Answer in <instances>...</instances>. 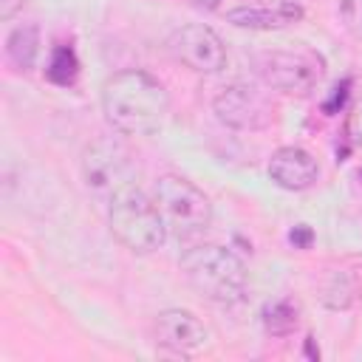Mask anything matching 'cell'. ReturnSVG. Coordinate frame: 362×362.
<instances>
[{"mask_svg": "<svg viewBox=\"0 0 362 362\" xmlns=\"http://www.w3.org/2000/svg\"><path fill=\"white\" fill-rule=\"evenodd\" d=\"M45 76L54 85H74L76 82V76H79V59H76V54H74L71 45H57L51 51Z\"/></svg>", "mask_w": 362, "mask_h": 362, "instance_id": "14", "label": "cell"}, {"mask_svg": "<svg viewBox=\"0 0 362 362\" xmlns=\"http://www.w3.org/2000/svg\"><path fill=\"white\" fill-rule=\"evenodd\" d=\"M153 339L158 348L178 356H198L212 348L215 337L204 320L187 308H164L153 320Z\"/></svg>", "mask_w": 362, "mask_h": 362, "instance_id": "9", "label": "cell"}, {"mask_svg": "<svg viewBox=\"0 0 362 362\" xmlns=\"http://www.w3.org/2000/svg\"><path fill=\"white\" fill-rule=\"evenodd\" d=\"M23 3H25V0H0V17H3V20H11V17L23 8Z\"/></svg>", "mask_w": 362, "mask_h": 362, "instance_id": "18", "label": "cell"}, {"mask_svg": "<svg viewBox=\"0 0 362 362\" xmlns=\"http://www.w3.org/2000/svg\"><path fill=\"white\" fill-rule=\"evenodd\" d=\"M105 122L122 136H153L170 113L167 88L147 71H116L102 85Z\"/></svg>", "mask_w": 362, "mask_h": 362, "instance_id": "1", "label": "cell"}, {"mask_svg": "<svg viewBox=\"0 0 362 362\" xmlns=\"http://www.w3.org/2000/svg\"><path fill=\"white\" fill-rule=\"evenodd\" d=\"M167 48L175 62L195 74H221L229 59L223 40L204 23H187L175 28L167 40Z\"/></svg>", "mask_w": 362, "mask_h": 362, "instance_id": "8", "label": "cell"}, {"mask_svg": "<svg viewBox=\"0 0 362 362\" xmlns=\"http://www.w3.org/2000/svg\"><path fill=\"white\" fill-rule=\"evenodd\" d=\"M345 136L354 147L362 150V99H356L348 110V119H345Z\"/></svg>", "mask_w": 362, "mask_h": 362, "instance_id": "16", "label": "cell"}, {"mask_svg": "<svg viewBox=\"0 0 362 362\" xmlns=\"http://www.w3.org/2000/svg\"><path fill=\"white\" fill-rule=\"evenodd\" d=\"M212 110L221 124H226L232 130L255 133V130L272 127L277 107L266 96V90H260L257 85L232 82V85L221 88V93L212 99Z\"/></svg>", "mask_w": 362, "mask_h": 362, "instance_id": "7", "label": "cell"}, {"mask_svg": "<svg viewBox=\"0 0 362 362\" xmlns=\"http://www.w3.org/2000/svg\"><path fill=\"white\" fill-rule=\"evenodd\" d=\"M337 17L354 40H362V0H337Z\"/></svg>", "mask_w": 362, "mask_h": 362, "instance_id": "15", "label": "cell"}, {"mask_svg": "<svg viewBox=\"0 0 362 362\" xmlns=\"http://www.w3.org/2000/svg\"><path fill=\"white\" fill-rule=\"evenodd\" d=\"M260 320H263L266 334H272V337H288L300 325V305L294 300H288V297L272 300V303L263 305Z\"/></svg>", "mask_w": 362, "mask_h": 362, "instance_id": "13", "label": "cell"}, {"mask_svg": "<svg viewBox=\"0 0 362 362\" xmlns=\"http://www.w3.org/2000/svg\"><path fill=\"white\" fill-rule=\"evenodd\" d=\"M6 57L17 71H31L40 57V28L34 23L11 28V34L6 37Z\"/></svg>", "mask_w": 362, "mask_h": 362, "instance_id": "12", "label": "cell"}, {"mask_svg": "<svg viewBox=\"0 0 362 362\" xmlns=\"http://www.w3.org/2000/svg\"><path fill=\"white\" fill-rule=\"evenodd\" d=\"M269 3H297V0H269Z\"/></svg>", "mask_w": 362, "mask_h": 362, "instance_id": "20", "label": "cell"}, {"mask_svg": "<svg viewBox=\"0 0 362 362\" xmlns=\"http://www.w3.org/2000/svg\"><path fill=\"white\" fill-rule=\"evenodd\" d=\"M311 238H314V235H311V229H308L305 223L294 226V229H291V235H288V240H291L294 246H303V249H305V246L311 243Z\"/></svg>", "mask_w": 362, "mask_h": 362, "instance_id": "17", "label": "cell"}, {"mask_svg": "<svg viewBox=\"0 0 362 362\" xmlns=\"http://www.w3.org/2000/svg\"><path fill=\"white\" fill-rule=\"evenodd\" d=\"M303 20L297 3H269V6H238L226 11V23L249 31H277Z\"/></svg>", "mask_w": 362, "mask_h": 362, "instance_id": "11", "label": "cell"}, {"mask_svg": "<svg viewBox=\"0 0 362 362\" xmlns=\"http://www.w3.org/2000/svg\"><path fill=\"white\" fill-rule=\"evenodd\" d=\"M79 173L93 195L113 198L133 181V158L119 136H99L85 144L79 156Z\"/></svg>", "mask_w": 362, "mask_h": 362, "instance_id": "6", "label": "cell"}, {"mask_svg": "<svg viewBox=\"0 0 362 362\" xmlns=\"http://www.w3.org/2000/svg\"><path fill=\"white\" fill-rule=\"evenodd\" d=\"M255 71L272 90L288 96H308L320 88L325 76V57L305 42H294L288 48L260 51L255 57Z\"/></svg>", "mask_w": 362, "mask_h": 362, "instance_id": "4", "label": "cell"}, {"mask_svg": "<svg viewBox=\"0 0 362 362\" xmlns=\"http://www.w3.org/2000/svg\"><path fill=\"white\" fill-rule=\"evenodd\" d=\"M156 209L167 226V235L178 240H192L204 235L212 223V204L189 178L167 173L153 187Z\"/></svg>", "mask_w": 362, "mask_h": 362, "instance_id": "5", "label": "cell"}, {"mask_svg": "<svg viewBox=\"0 0 362 362\" xmlns=\"http://www.w3.org/2000/svg\"><path fill=\"white\" fill-rule=\"evenodd\" d=\"M107 226L113 238L133 255H153L167 240V226L156 209V201L139 184H127L110 198Z\"/></svg>", "mask_w": 362, "mask_h": 362, "instance_id": "3", "label": "cell"}, {"mask_svg": "<svg viewBox=\"0 0 362 362\" xmlns=\"http://www.w3.org/2000/svg\"><path fill=\"white\" fill-rule=\"evenodd\" d=\"M184 280L209 303L232 305L246 294V266L243 260L221 243H195L181 255Z\"/></svg>", "mask_w": 362, "mask_h": 362, "instance_id": "2", "label": "cell"}, {"mask_svg": "<svg viewBox=\"0 0 362 362\" xmlns=\"http://www.w3.org/2000/svg\"><path fill=\"white\" fill-rule=\"evenodd\" d=\"M269 178L288 192H303L311 189L320 178V164L317 158L303 150V147H280L269 158Z\"/></svg>", "mask_w": 362, "mask_h": 362, "instance_id": "10", "label": "cell"}, {"mask_svg": "<svg viewBox=\"0 0 362 362\" xmlns=\"http://www.w3.org/2000/svg\"><path fill=\"white\" fill-rule=\"evenodd\" d=\"M195 8H204V11H215L221 6V0H192Z\"/></svg>", "mask_w": 362, "mask_h": 362, "instance_id": "19", "label": "cell"}]
</instances>
